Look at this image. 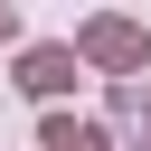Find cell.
Masks as SVG:
<instances>
[{"label": "cell", "mask_w": 151, "mask_h": 151, "mask_svg": "<svg viewBox=\"0 0 151 151\" xmlns=\"http://www.w3.org/2000/svg\"><path fill=\"white\" fill-rule=\"evenodd\" d=\"M38 151H104V123H85V113L47 104V113H38Z\"/></svg>", "instance_id": "3"}, {"label": "cell", "mask_w": 151, "mask_h": 151, "mask_svg": "<svg viewBox=\"0 0 151 151\" xmlns=\"http://www.w3.org/2000/svg\"><path fill=\"white\" fill-rule=\"evenodd\" d=\"M76 85H85V66L66 57V38H47V47H28V57H19V94L57 104V94H76Z\"/></svg>", "instance_id": "2"}, {"label": "cell", "mask_w": 151, "mask_h": 151, "mask_svg": "<svg viewBox=\"0 0 151 151\" xmlns=\"http://www.w3.org/2000/svg\"><path fill=\"white\" fill-rule=\"evenodd\" d=\"M66 57H76V66H94V76H113V85H132V76L151 66V28L104 9V19H85V28L66 38Z\"/></svg>", "instance_id": "1"}, {"label": "cell", "mask_w": 151, "mask_h": 151, "mask_svg": "<svg viewBox=\"0 0 151 151\" xmlns=\"http://www.w3.org/2000/svg\"><path fill=\"white\" fill-rule=\"evenodd\" d=\"M0 38H19V9H9V0H0Z\"/></svg>", "instance_id": "4"}]
</instances>
